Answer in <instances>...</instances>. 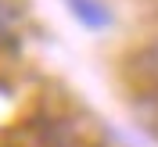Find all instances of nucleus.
<instances>
[{
	"label": "nucleus",
	"mask_w": 158,
	"mask_h": 147,
	"mask_svg": "<svg viewBox=\"0 0 158 147\" xmlns=\"http://www.w3.org/2000/svg\"><path fill=\"white\" fill-rule=\"evenodd\" d=\"M133 72H137V76H144V79H155V83H158V39H151L148 47H144L137 58H133Z\"/></svg>",
	"instance_id": "3"
},
{
	"label": "nucleus",
	"mask_w": 158,
	"mask_h": 147,
	"mask_svg": "<svg viewBox=\"0 0 158 147\" xmlns=\"http://www.w3.org/2000/svg\"><path fill=\"white\" fill-rule=\"evenodd\" d=\"M133 115H137V126L148 129L151 137L158 140V90H148L144 97L133 100Z\"/></svg>",
	"instance_id": "2"
},
{
	"label": "nucleus",
	"mask_w": 158,
	"mask_h": 147,
	"mask_svg": "<svg viewBox=\"0 0 158 147\" xmlns=\"http://www.w3.org/2000/svg\"><path fill=\"white\" fill-rule=\"evenodd\" d=\"M69 4V11H72V18L83 25V29H90V32H104V29H111V11L104 7V0H65Z\"/></svg>",
	"instance_id": "1"
},
{
	"label": "nucleus",
	"mask_w": 158,
	"mask_h": 147,
	"mask_svg": "<svg viewBox=\"0 0 158 147\" xmlns=\"http://www.w3.org/2000/svg\"><path fill=\"white\" fill-rule=\"evenodd\" d=\"M11 22H15V11H11V7H7V4H4V0H0V32L7 29Z\"/></svg>",
	"instance_id": "4"
}]
</instances>
